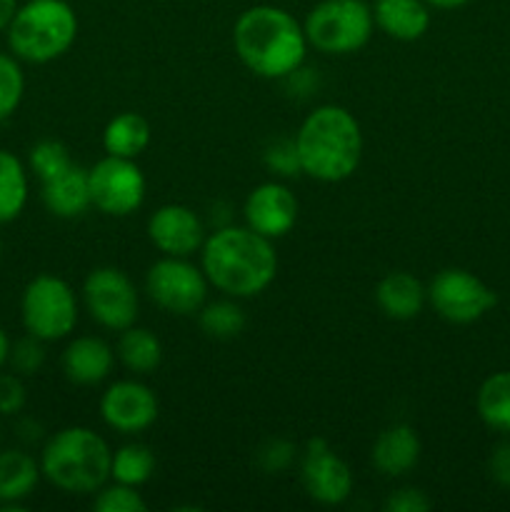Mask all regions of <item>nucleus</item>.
<instances>
[{
  "label": "nucleus",
  "instance_id": "1",
  "mask_svg": "<svg viewBox=\"0 0 510 512\" xmlns=\"http://www.w3.org/2000/svg\"><path fill=\"white\" fill-rule=\"evenodd\" d=\"M200 268L210 285L228 298L243 300L260 295L278 273V253L273 240L248 225H223L200 248Z\"/></svg>",
  "mask_w": 510,
  "mask_h": 512
},
{
  "label": "nucleus",
  "instance_id": "2",
  "mask_svg": "<svg viewBox=\"0 0 510 512\" xmlns=\"http://www.w3.org/2000/svg\"><path fill=\"white\" fill-rule=\"evenodd\" d=\"M233 45L245 68L268 80L293 75L308 53L303 25L278 5L243 10L235 20Z\"/></svg>",
  "mask_w": 510,
  "mask_h": 512
},
{
  "label": "nucleus",
  "instance_id": "3",
  "mask_svg": "<svg viewBox=\"0 0 510 512\" xmlns=\"http://www.w3.org/2000/svg\"><path fill=\"white\" fill-rule=\"evenodd\" d=\"M295 148L305 175L320 183H340L358 170L363 130L350 110L320 105L295 133Z\"/></svg>",
  "mask_w": 510,
  "mask_h": 512
},
{
  "label": "nucleus",
  "instance_id": "4",
  "mask_svg": "<svg viewBox=\"0 0 510 512\" xmlns=\"http://www.w3.org/2000/svg\"><path fill=\"white\" fill-rule=\"evenodd\" d=\"M108 443L90 428H63L48 438L40 453V473L58 490L70 495L98 493L110 478Z\"/></svg>",
  "mask_w": 510,
  "mask_h": 512
},
{
  "label": "nucleus",
  "instance_id": "5",
  "mask_svg": "<svg viewBox=\"0 0 510 512\" xmlns=\"http://www.w3.org/2000/svg\"><path fill=\"white\" fill-rule=\"evenodd\" d=\"M10 53L25 63H53L78 38V15L65 0H28L8 25Z\"/></svg>",
  "mask_w": 510,
  "mask_h": 512
},
{
  "label": "nucleus",
  "instance_id": "6",
  "mask_svg": "<svg viewBox=\"0 0 510 512\" xmlns=\"http://www.w3.org/2000/svg\"><path fill=\"white\" fill-rule=\"evenodd\" d=\"M375 28L365 0H320L305 18L308 45L325 55H348L363 48Z\"/></svg>",
  "mask_w": 510,
  "mask_h": 512
},
{
  "label": "nucleus",
  "instance_id": "7",
  "mask_svg": "<svg viewBox=\"0 0 510 512\" xmlns=\"http://www.w3.org/2000/svg\"><path fill=\"white\" fill-rule=\"evenodd\" d=\"M20 320L25 333L45 343L68 338L78 325V300L73 288L58 275H35L20 298Z\"/></svg>",
  "mask_w": 510,
  "mask_h": 512
},
{
  "label": "nucleus",
  "instance_id": "8",
  "mask_svg": "<svg viewBox=\"0 0 510 512\" xmlns=\"http://www.w3.org/2000/svg\"><path fill=\"white\" fill-rule=\"evenodd\" d=\"M145 293L170 315H195L208 298V278L188 258H160L145 275Z\"/></svg>",
  "mask_w": 510,
  "mask_h": 512
},
{
  "label": "nucleus",
  "instance_id": "9",
  "mask_svg": "<svg viewBox=\"0 0 510 512\" xmlns=\"http://www.w3.org/2000/svg\"><path fill=\"white\" fill-rule=\"evenodd\" d=\"M428 303L453 325H470L498 305V295L478 275L463 268H445L430 280Z\"/></svg>",
  "mask_w": 510,
  "mask_h": 512
},
{
  "label": "nucleus",
  "instance_id": "10",
  "mask_svg": "<svg viewBox=\"0 0 510 512\" xmlns=\"http://www.w3.org/2000/svg\"><path fill=\"white\" fill-rule=\"evenodd\" d=\"M83 303L90 318L108 330H125L138 320L140 298L133 280L110 265L90 270L83 283Z\"/></svg>",
  "mask_w": 510,
  "mask_h": 512
},
{
  "label": "nucleus",
  "instance_id": "11",
  "mask_svg": "<svg viewBox=\"0 0 510 512\" xmlns=\"http://www.w3.org/2000/svg\"><path fill=\"white\" fill-rule=\"evenodd\" d=\"M90 200L95 208L113 218L135 213L145 200V175L130 158L105 155L88 170Z\"/></svg>",
  "mask_w": 510,
  "mask_h": 512
},
{
  "label": "nucleus",
  "instance_id": "12",
  "mask_svg": "<svg viewBox=\"0 0 510 512\" xmlns=\"http://www.w3.org/2000/svg\"><path fill=\"white\" fill-rule=\"evenodd\" d=\"M300 480L310 500L320 505H343L353 493V473L323 438H313L300 460Z\"/></svg>",
  "mask_w": 510,
  "mask_h": 512
},
{
  "label": "nucleus",
  "instance_id": "13",
  "mask_svg": "<svg viewBox=\"0 0 510 512\" xmlns=\"http://www.w3.org/2000/svg\"><path fill=\"white\" fill-rule=\"evenodd\" d=\"M100 415L115 433L138 435L158 420V395L140 380H118L100 398Z\"/></svg>",
  "mask_w": 510,
  "mask_h": 512
},
{
  "label": "nucleus",
  "instance_id": "14",
  "mask_svg": "<svg viewBox=\"0 0 510 512\" xmlns=\"http://www.w3.org/2000/svg\"><path fill=\"white\" fill-rule=\"evenodd\" d=\"M298 210L300 205L293 190L278 180H270V183L250 190V195L245 198L243 215L250 230L270 240H278L295 228Z\"/></svg>",
  "mask_w": 510,
  "mask_h": 512
},
{
  "label": "nucleus",
  "instance_id": "15",
  "mask_svg": "<svg viewBox=\"0 0 510 512\" xmlns=\"http://www.w3.org/2000/svg\"><path fill=\"white\" fill-rule=\"evenodd\" d=\"M148 238L170 258H190L205 243V225L188 205L170 203L155 210L148 220Z\"/></svg>",
  "mask_w": 510,
  "mask_h": 512
},
{
  "label": "nucleus",
  "instance_id": "16",
  "mask_svg": "<svg viewBox=\"0 0 510 512\" xmlns=\"http://www.w3.org/2000/svg\"><path fill=\"white\" fill-rule=\"evenodd\" d=\"M60 365H63L65 378L73 385H98L113 373L115 353L103 338L80 335L70 340L68 348L63 350Z\"/></svg>",
  "mask_w": 510,
  "mask_h": 512
},
{
  "label": "nucleus",
  "instance_id": "17",
  "mask_svg": "<svg viewBox=\"0 0 510 512\" xmlns=\"http://www.w3.org/2000/svg\"><path fill=\"white\" fill-rule=\"evenodd\" d=\"M420 450H423V445H420L415 428H410L408 423H395L375 438L370 460L383 475L398 478V475L410 473L418 465Z\"/></svg>",
  "mask_w": 510,
  "mask_h": 512
},
{
  "label": "nucleus",
  "instance_id": "18",
  "mask_svg": "<svg viewBox=\"0 0 510 512\" xmlns=\"http://www.w3.org/2000/svg\"><path fill=\"white\" fill-rule=\"evenodd\" d=\"M40 198H43V205L48 208V213H53L55 218H80L93 205V200H90L88 170L73 163L60 175L45 180Z\"/></svg>",
  "mask_w": 510,
  "mask_h": 512
},
{
  "label": "nucleus",
  "instance_id": "19",
  "mask_svg": "<svg viewBox=\"0 0 510 512\" xmlns=\"http://www.w3.org/2000/svg\"><path fill=\"white\" fill-rule=\"evenodd\" d=\"M373 20L388 38L413 43L430 28V10L425 0H375Z\"/></svg>",
  "mask_w": 510,
  "mask_h": 512
},
{
  "label": "nucleus",
  "instance_id": "20",
  "mask_svg": "<svg viewBox=\"0 0 510 512\" xmlns=\"http://www.w3.org/2000/svg\"><path fill=\"white\" fill-rule=\"evenodd\" d=\"M428 290L405 270L388 273L375 288V303L390 320H413L423 313Z\"/></svg>",
  "mask_w": 510,
  "mask_h": 512
},
{
  "label": "nucleus",
  "instance_id": "21",
  "mask_svg": "<svg viewBox=\"0 0 510 512\" xmlns=\"http://www.w3.org/2000/svg\"><path fill=\"white\" fill-rule=\"evenodd\" d=\"M40 463L25 450H0V508L20 510L40 480Z\"/></svg>",
  "mask_w": 510,
  "mask_h": 512
},
{
  "label": "nucleus",
  "instance_id": "22",
  "mask_svg": "<svg viewBox=\"0 0 510 512\" xmlns=\"http://www.w3.org/2000/svg\"><path fill=\"white\" fill-rule=\"evenodd\" d=\"M150 145V123L140 113H120L105 125L103 148L115 158L135 160Z\"/></svg>",
  "mask_w": 510,
  "mask_h": 512
},
{
  "label": "nucleus",
  "instance_id": "23",
  "mask_svg": "<svg viewBox=\"0 0 510 512\" xmlns=\"http://www.w3.org/2000/svg\"><path fill=\"white\" fill-rule=\"evenodd\" d=\"M118 358L130 373L150 375L163 363V345H160V340L148 328H135V325H130V328L120 330Z\"/></svg>",
  "mask_w": 510,
  "mask_h": 512
},
{
  "label": "nucleus",
  "instance_id": "24",
  "mask_svg": "<svg viewBox=\"0 0 510 512\" xmlns=\"http://www.w3.org/2000/svg\"><path fill=\"white\" fill-rule=\"evenodd\" d=\"M28 205V173L23 160L0 148V225L13 223Z\"/></svg>",
  "mask_w": 510,
  "mask_h": 512
},
{
  "label": "nucleus",
  "instance_id": "25",
  "mask_svg": "<svg viewBox=\"0 0 510 512\" xmlns=\"http://www.w3.org/2000/svg\"><path fill=\"white\" fill-rule=\"evenodd\" d=\"M480 420L490 430L498 433H510V370L493 373L483 380L475 400Z\"/></svg>",
  "mask_w": 510,
  "mask_h": 512
},
{
  "label": "nucleus",
  "instance_id": "26",
  "mask_svg": "<svg viewBox=\"0 0 510 512\" xmlns=\"http://www.w3.org/2000/svg\"><path fill=\"white\" fill-rule=\"evenodd\" d=\"M153 473L155 455L153 450L143 443L123 445L118 453H113V460H110V478H113L115 483L140 488V485H145L153 478Z\"/></svg>",
  "mask_w": 510,
  "mask_h": 512
},
{
  "label": "nucleus",
  "instance_id": "27",
  "mask_svg": "<svg viewBox=\"0 0 510 512\" xmlns=\"http://www.w3.org/2000/svg\"><path fill=\"white\" fill-rule=\"evenodd\" d=\"M200 330L210 340H233L245 330V313L233 300H215L198 310Z\"/></svg>",
  "mask_w": 510,
  "mask_h": 512
},
{
  "label": "nucleus",
  "instance_id": "28",
  "mask_svg": "<svg viewBox=\"0 0 510 512\" xmlns=\"http://www.w3.org/2000/svg\"><path fill=\"white\" fill-rule=\"evenodd\" d=\"M25 95V75L15 55L0 53V123L20 108Z\"/></svg>",
  "mask_w": 510,
  "mask_h": 512
},
{
  "label": "nucleus",
  "instance_id": "29",
  "mask_svg": "<svg viewBox=\"0 0 510 512\" xmlns=\"http://www.w3.org/2000/svg\"><path fill=\"white\" fill-rule=\"evenodd\" d=\"M28 165L38 175L40 183H45V180L55 178L63 170H68L73 165V160H70V150L60 140H40V143H35L30 148Z\"/></svg>",
  "mask_w": 510,
  "mask_h": 512
},
{
  "label": "nucleus",
  "instance_id": "30",
  "mask_svg": "<svg viewBox=\"0 0 510 512\" xmlns=\"http://www.w3.org/2000/svg\"><path fill=\"white\" fill-rule=\"evenodd\" d=\"M93 510L98 512H145L148 503L143 500V495L138 493V488L133 485L115 483L108 488L98 490V498L93 500Z\"/></svg>",
  "mask_w": 510,
  "mask_h": 512
},
{
  "label": "nucleus",
  "instance_id": "31",
  "mask_svg": "<svg viewBox=\"0 0 510 512\" xmlns=\"http://www.w3.org/2000/svg\"><path fill=\"white\" fill-rule=\"evenodd\" d=\"M45 363V340L35 338V335H25V338L10 343L8 365L13 373L18 375H35Z\"/></svg>",
  "mask_w": 510,
  "mask_h": 512
},
{
  "label": "nucleus",
  "instance_id": "32",
  "mask_svg": "<svg viewBox=\"0 0 510 512\" xmlns=\"http://www.w3.org/2000/svg\"><path fill=\"white\" fill-rule=\"evenodd\" d=\"M265 165H268L270 173L283 175V178H293V175L303 173L298 158V148H295V138H280L275 143H270L263 153Z\"/></svg>",
  "mask_w": 510,
  "mask_h": 512
},
{
  "label": "nucleus",
  "instance_id": "33",
  "mask_svg": "<svg viewBox=\"0 0 510 512\" xmlns=\"http://www.w3.org/2000/svg\"><path fill=\"white\" fill-rule=\"evenodd\" d=\"M255 460H258L260 468L265 470L268 475L275 473H285V470L293 465L295 460V448L283 438H273L268 443H263L255 453Z\"/></svg>",
  "mask_w": 510,
  "mask_h": 512
},
{
  "label": "nucleus",
  "instance_id": "34",
  "mask_svg": "<svg viewBox=\"0 0 510 512\" xmlns=\"http://www.w3.org/2000/svg\"><path fill=\"white\" fill-rule=\"evenodd\" d=\"M23 375L18 373H0V415H18L25 408Z\"/></svg>",
  "mask_w": 510,
  "mask_h": 512
},
{
  "label": "nucleus",
  "instance_id": "35",
  "mask_svg": "<svg viewBox=\"0 0 510 512\" xmlns=\"http://www.w3.org/2000/svg\"><path fill=\"white\" fill-rule=\"evenodd\" d=\"M385 512H425L433 508L428 495L418 488H400L385 500Z\"/></svg>",
  "mask_w": 510,
  "mask_h": 512
},
{
  "label": "nucleus",
  "instance_id": "36",
  "mask_svg": "<svg viewBox=\"0 0 510 512\" xmlns=\"http://www.w3.org/2000/svg\"><path fill=\"white\" fill-rule=\"evenodd\" d=\"M490 478L500 485V488H510V443H500L490 455Z\"/></svg>",
  "mask_w": 510,
  "mask_h": 512
},
{
  "label": "nucleus",
  "instance_id": "37",
  "mask_svg": "<svg viewBox=\"0 0 510 512\" xmlns=\"http://www.w3.org/2000/svg\"><path fill=\"white\" fill-rule=\"evenodd\" d=\"M18 0H0V33L8 30V25L13 23L15 13H18Z\"/></svg>",
  "mask_w": 510,
  "mask_h": 512
},
{
  "label": "nucleus",
  "instance_id": "38",
  "mask_svg": "<svg viewBox=\"0 0 510 512\" xmlns=\"http://www.w3.org/2000/svg\"><path fill=\"white\" fill-rule=\"evenodd\" d=\"M8 355H10V338L3 328H0V373L5 370L8 365Z\"/></svg>",
  "mask_w": 510,
  "mask_h": 512
},
{
  "label": "nucleus",
  "instance_id": "39",
  "mask_svg": "<svg viewBox=\"0 0 510 512\" xmlns=\"http://www.w3.org/2000/svg\"><path fill=\"white\" fill-rule=\"evenodd\" d=\"M428 5H433V8H443V10H453V8H460V5H465L468 0H425Z\"/></svg>",
  "mask_w": 510,
  "mask_h": 512
},
{
  "label": "nucleus",
  "instance_id": "40",
  "mask_svg": "<svg viewBox=\"0 0 510 512\" xmlns=\"http://www.w3.org/2000/svg\"><path fill=\"white\" fill-rule=\"evenodd\" d=\"M0 260H3V238H0Z\"/></svg>",
  "mask_w": 510,
  "mask_h": 512
}]
</instances>
